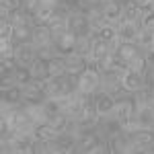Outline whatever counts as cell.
Instances as JSON below:
<instances>
[{"instance_id": "83f0119b", "label": "cell", "mask_w": 154, "mask_h": 154, "mask_svg": "<svg viewBox=\"0 0 154 154\" xmlns=\"http://www.w3.org/2000/svg\"><path fill=\"white\" fill-rule=\"evenodd\" d=\"M97 35L101 37L103 41H111L113 37L117 35V27H115V25H109V23H105L103 27H101V29H99V31H97Z\"/></svg>"}, {"instance_id": "836d02e7", "label": "cell", "mask_w": 154, "mask_h": 154, "mask_svg": "<svg viewBox=\"0 0 154 154\" xmlns=\"http://www.w3.org/2000/svg\"><path fill=\"white\" fill-rule=\"evenodd\" d=\"M2 6L11 8V11H17V8H23V0H0Z\"/></svg>"}, {"instance_id": "7a4b0ae2", "label": "cell", "mask_w": 154, "mask_h": 154, "mask_svg": "<svg viewBox=\"0 0 154 154\" xmlns=\"http://www.w3.org/2000/svg\"><path fill=\"white\" fill-rule=\"evenodd\" d=\"M48 99L45 80H29L23 84V105H37Z\"/></svg>"}, {"instance_id": "8992f818", "label": "cell", "mask_w": 154, "mask_h": 154, "mask_svg": "<svg viewBox=\"0 0 154 154\" xmlns=\"http://www.w3.org/2000/svg\"><path fill=\"white\" fill-rule=\"evenodd\" d=\"M138 33H140V23H136V21L123 19V21L117 25V35L121 37V41L136 43V41H138Z\"/></svg>"}, {"instance_id": "b9f144b4", "label": "cell", "mask_w": 154, "mask_h": 154, "mask_svg": "<svg viewBox=\"0 0 154 154\" xmlns=\"http://www.w3.org/2000/svg\"><path fill=\"white\" fill-rule=\"evenodd\" d=\"M152 105H154V86H152Z\"/></svg>"}, {"instance_id": "e0dca14e", "label": "cell", "mask_w": 154, "mask_h": 154, "mask_svg": "<svg viewBox=\"0 0 154 154\" xmlns=\"http://www.w3.org/2000/svg\"><path fill=\"white\" fill-rule=\"evenodd\" d=\"M140 51H142V49L138 48L136 43H128V41H123V43L119 45V49H117V54H115V56H117L123 64H128V62H131V60L136 58Z\"/></svg>"}, {"instance_id": "3957f363", "label": "cell", "mask_w": 154, "mask_h": 154, "mask_svg": "<svg viewBox=\"0 0 154 154\" xmlns=\"http://www.w3.org/2000/svg\"><path fill=\"white\" fill-rule=\"evenodd\" d=\"M115 103H117V99L113 93H109L107 88H99L95 93V107H97V113H99V117H103V115H109V113H113V109H115Z\"/></svg>"}, {"instance_id": "d4e9b609", "label": "cell", "mask_w": 154, "mask_h": 154, "mask_svg": "<svg viewBox=\"0 0 154 154\" xmlns=\"http://www.w3.org/2000/svg\"><path fill=\"white\" fill-rule=\"evenodd\" d=\"M58 49L56 45H45V48H37V60H41V62H51L54 58H58Z\"/></svg>"}, {"instance_id": "f546056e", "label": "cell", "mask_w": 154, "mask_h": 154, "mask_svg": "<svg viewBox=\"0 0 154 154\" xmlns=\"http://www.w3.org/2000/svg\"><path fill=\"white\" fill-rule=\"evenodd\" d=\"M31 80V74H29V68H17V72H14V82L19 84V86H23V84H27Z\"/></svg>"}, {"instance_id": "e575fe53", "label": "cell", "mask_w": 154, "mask_h": 154, "mask_svg": "<svg viewBox=\"0 0 154 154\" xmlns=\"http://www.w3.org/2000/svg\"><path fill=\"white\" fill-rule=\"evenodd\" d=\"M142 56H144V62H146V66H154V48L142 49Z\"/></svg>"}, {"instance_id": "7402d4cb", "label": "cell", "mask_w": 154, "mask_h": 154, "mask_svg": "<svg viewBox=\"0 0 154 154\" xmlns=\"http://www.w3.org/2000/svg\"><path fill=\"white\" fill-rule=\"evenodd\" d=\"M48 72H49V78L64 76L66 74V60H64V56H58L51 62H48Z\"/></svg>"}, {"instance_id": "60d3db41", "label": "cell", "mask_w": 154, "mask_h": 154, "mask_svg": "<svg viewBox=\"0 0 154 154\" xmlns=\"http://www.w3.org/2000/svg\"><path fill=\"white\" fill-rule=\"evenodd\" d=\"M101 2H103V4H105V2H115V0H101Z\"/></svg>"}, {"instance_id": "4dcf8cb0", "label": "cell", "mask_w": 154, "mask_h": 154, "mask_svg": "<svg viewBox=\"0 0 154 154\" xmlns=\"http://www.w3.org/2000/svg\"><path fill=\"white\" fill-rule=\"evenodd\" d=\"M12 37H14V27L8 21H0V39L12 41Z\"/></svg>"}, {"instance_id": "484cf974", "label": "cell", "mask_w": 154, "mask_h": 154, "mask_svg": "<svg viewBox=\"0 0 154 154\" xmlns=\"http://www.w3.org/2000/svg\"><path fill=\"white\" fill-rule=\"evenodd\" d=\"M43 109H45L48 117L56 115V113H62V105H60V99H58V97H48V99L43 101Z\"/></svg>"}, {"instance_id": "f1b7e54d", "label": "cell", "mask_w": 154, "mask_h": 154, "mask_svg": "<svg viewBox=\"0 0 154 154\" xmlns=\"http://www.w3.org/2000/svg\"><path fill=\"white\" fill-rule=\"evenodd\" d=\"M14 48H17L14 41L0 39V58H14Z\"/></svg>"}, {"instance_id": "7bdbcfd3", "label": "cell", "mask_w": 154, "mask_h": 154, "mask_svg": "<svg viewBox=\"0 0 154 154\" xmlns=\"http://www.w3.org/2000/svg\"><path fill=\"white\" fill-rule=\"evenodd\" d=\"M66 2H70V4H74V2H76V0H66Z\"/></svg>"}, {"instance_id": "d6986e66", "label": "cell", "mask_w": 154, "mask_h": 154, "mask_svg": "<svg viewBox=\"0 0 154 154\" xmlns=\"http://www.w3.org/2000/svg\"><path fill=\"white\" fill-rule=\"evenodd\" d=\"M29 74H31V80H48L49 78L48 64L41 62V60H35V62L29 66Z\"/></svg>"}, {"instance_id": "8d00e7d4", "label": "cell", "mask_w": 154, "mask_h": 154, "mask_svg": "<svg viewBox=\"0 0 154 154\" xmlns=\"http://www.w3.org/2000/svg\"><path fill=\"white\" fill-rule=\"evenodd\" d=\"M142 27L146 29V31H150V33L154 35V14H148V17H144Z\"/></svg>"}, {"instance_id": "1f68e13d", "label": "cell", "mask_w": 154, "mask_h": 154, "mask_svg": "<svg viewBox=\"0 0 154 154\" xmlns=\"http://www.w3.org/2000/svg\"><path fill=\"white\" fill-rule=\"evenodd\" d=\"M88 154H111V152H109V142L101 138V140L91 148V152H88Z\"/></svg>"}, {"instance_id": "30bf717a", "label": "cell", "mask_w": 154, "mask_h": 154, "mask_svg": "<svg viewBox=\"0 0 154 154\" xmlns=\"http://www.w3.org/2000/svg\"><path fill=\"white\" fill-rule=\"evenodd\" d=\"M64 60H66V74H76V76H78V74H82V72L88 68L86 58L80 56V54H76V51L64 56Z\"/></svg>"}, {"instance_id": "9c48e42d", "label": "cell", "mask_w": 154, "mask_h": 154, "mask_svg": "<svg viewBox=\"0 0 154 154\" xmlns=\"http://www.w3.org/2000/svg\"><path fill=\"white\" fill-rule=\"evenodd\" d=\"M99 134L95 130H88V131H80L78 134V140H76V154H88L91 148L99 142Z\"/></svg>"}, {"instance_id": "4fadbf2b", "label": "cell", "mask_w": 154, "mask_h": 154, "mask_svg": "<svg viewBox=\"0 0 154 154\" xmlns=\"http://www.w3.org/2000/svg\"><path fill=\"white\" fill-rule=\"evenodd\" d=\"M74 43H76V35H74L72 31H66L60 39L54 41V45H56V49H58L60 56H68V54H72V51H74Z\"/></svg>"}, {"instance_id": "d590c367", "label": "cell", "mask_w": 154, "mask_h": 154, "mask_svg": "<svg viewBox=\"0 0 154 154\" xmlns=\"http://www.w3.org/2000/svg\"><path fill=\"white\" fill-rule=\"evenodd\" d=\"M144 82L148 86H154V66H148L144 72Z\"/></svg>"}, {"instance_id": "8fae6325", "label": "cell", "mask_w": 154, "mask_h": 154, "mask_svg": "<svg viewBox=\"0 0 154 154\" xmlns=\"http://www.w3.org/2000/svg\"><path fill=\"white\" fill-rule=\"evenodd\" d=\"M142 86H146L144 74H136V72H131V70L123 72V76H121V88H123V91L136 93V91H140Z\"/></svg>"}, {"instance_id": "9a60e30c", "label": "cell", "mask_w": 154, "mask_h": 154, "mask_svg": "<svg viewBox=\"0 0 154 154\" xmlns=\"http://www.w3.org/2000/svg\"><path fill=\"white\" fill-rule=\"evenodd\" d=\"M33 136H35V140H56L60 136V131L51 125V123H37L33 125Z\"/></svg>"}, {"instance_id": "44dd1931", "label": "cell", "mask_w": 154, "mask_h": 154, "mask_svg": "<svg viewBox=\"0 0 154 154\" xmlns=\"http://www.w3.org/2000/svg\"><path fill=\"white\" fill-rule=\"evenodd\" d=\"M91 45H93V35H76V43H74V51L80 54L84 58L91 56Z\"/></svg>"}, {"instance_id": "52a82bcc", "label": "cell", "mask_w": 154, "mask_h": 154, "mask_svg": "<svg viewBox=\"0 0 154 154\" xmlns=\"http://www.w3.org/2000/svg\"><path fill=\"white\" fill-rule=\"evenodd\" d=\"M101 11H103V17H105V21L109 25H115L117 27L123 21V6H121L119 0H115V2H105Z\"/></svg>"}, {"instance_id": "f35d334b", "label": "cell", "mask_w": 154, "mask_h": 154, "mask_svg": "<svg viewBox=\"0 0 154 154\" xmlns=\"http://www.w3.org/2000/svg\"><path fill=\"white\" fill-rule=\"evenodd\" d=\"M130 2H134L140 8H150V4H152V0H130Z\"/></svg>"}, {"instance_id": "ab89813d", "label": "cell", "mask_w": 154, "mask_h": 154, "mask_svg": "<svg viewBox=\"0 0 154 154\" xmlns=\"http://www.w3.org/2000/svg\"><path fill=\"white\" fill-rule=\"evenodd\" d=\"M150 11H152V14H154V0H152V4H150Z\"/></svg>"}, {"instance_id": "7c38bea8", "label": "cell", "mask_w": 154, "mask_h": 154, "mask_svg": "<svg viewBox=\"0 0 154 154\" xmlns=\"http://www.w3.org/2000/svg\"><path fill=\"white\" fill-rule=\"evenodd\" d=\"M35 48H45V45H54V37H51V29L49 25H37L33 27V41Z\"/></svg>"}, {"instance_id": "74e56055", "label": "cell", "mask_w": 154, "mask_h": 154, "mask_svg": "<svg viewBox=\"0 0 154 154\" xmlns=\"http://www.w3.org/2000/svg\"><path fill=\"white\" fill-rule=\"evenodd\" d=\"M39 6V0H23V8L27 12H35Z\"/></svg>"}, {"instance_id": "5b68a950", "label": "cell", "mask_w": 154, "mask_h": 154, "mask_svg": "<svg viewBox=\"0 0 154 154\" xmlns=\"http://www.w3.org/2000/svg\"><path fill=\"white\" fill-rule=\"evenodd\" d=\"M131 140L142 148L144 154H152V144H154V128H138V130L130 134Z\"/></svg>"}, {"instance_id": "277c9868", "label": "cell", "mask_w": 154, "mask_h": 154, "mask_svg": "<svg viewBox=\"0 0 154 154\" xmlns=\"http://www.w3.org/2000/svg\"><path fill=\"white\" fill-rule=\"evenodd\" d=\"M12 60L17 62V66L29 68L37 60V48L33 43H17V48H14V58Z\"/></svg>"}, {"instance_id": "ac0fdd59", "label": "cell", "mask_w": 154, "mask_h": 154, "mask_svg": "<svg viewBox=\"0 0 154 154\" xmlns=\"http://www.w3.org/2000/svg\"><path fill=\"white\" fill-rule=\"evenodd\" d=\"M136 119L140 128H154V111L152 105H144L140 109H136Z\"/></svg>"}, {"instance_id": "5bb4252c", "label": "cell", "mask_w": 154, "mask_h": 154, "mask_svg": "<svg viewBox=\"0 0 154 154\" xmlns=\"http://www.w3.org/2000/svg\"><path fill=\"white\" fill-rule=\"evenodd\" d=\"M54 6H43V4H39L37 6L35 12H31V17H33V27L37 25H49L54 21Z\"/></svg>"}, {"instance_id": "603a6c76", "label": "cell", "mask_w": 154, "mask_h": 154, "mask_svg": "<svg viewBox=\"0 0 154 154\" xmlns=\"http://www.w3.org/2000/svg\"><path fill=\"white\" fill-rule=\"evenodd\" d=\"M14 43H31L33 41V27L25 25V27H14Z\"/></svg>"}, {"instance_id": "cb8c5ba5", "label": "cell", "mask_w": 154, "mask_h": 154, "mask_svg": "<svg viewBox=\"0 0 154 154\" xmlns=\"http://www.w3.org/2000/svg\"><path fill=\"white\" fill-rule=\"evenodd\" d=\"M136 45L140 49H148L154 45V35L150 31H146L144 27H140V33H138V41H136Z\"/></svg>"}, {"instance_id": "4316f807", "label": "cell", "mask_w": 154, "mask_h": 154, "mask_svg": "<svg viewBox=\"0 0 154 154\" xmlns=\"http://www.w3.org/2000/svg\"><path fill=\"white\" fill-rule=\"evenodd\" d=\"M146 62H144V56H142V51L136 56V58L131 60V62H128V70H131V72H136V74H144L146 72Z\"/></svg>"}, {"instance_id": "2e32d148", "label": "cell", "mask_w": 154, "mask_h": 154, "mask_svg": "<svg viewBox=\"0 0 154 154\" xmlns=\"http://www.w3.org/2000/svg\"><path fill=\"white\" fill-rule=\"evenodd\" d=\"M121 6H123V19H128V21H136V23H140V27H142L144 8L136 6V4H134V2H130V0L121 2Z\"/></svg>"}, {"instance_id": "ffe728a7", "label": "cell", "mask_w": 154, "mask_h": 154, "mask_svg": "<svg viewBox=\"0 0 154 154\" xmlns=\"http://www.w3.org/2000/svg\"><path fill=\"white\" fill-rule=\"evenodd\" d=\"M17 68L19 66L12 58H0V76H2V80H14Z\"/></svg>"}, {"instance_id": "6da1fadb", "label": "cell", "mask_w": 154, "mask_h": 154, "mask_svg": "<svg viewBox=\"0 0 154 154\" xmlns=\"http://www.w3.org/2000/svg\"><path fill=\"white\" fill-rule=\"evenodd\" d=\"M103 86V76L97 66H88L82 74H78V91L82 95H95Z\"/></svg>"}, {"instance_id": "ee69618b", "label": "cell", "mask_w": 154, "mask_h": 154, "mask_svg": "<svg viewBox=\"0 0 154 154\" xmlns=\"http://www.w3.org/2000/svg\"><path fill=\"white\" fill-rule=\"evenodd\" d=\"M152 48H154V45H152Z\"/></svg>"}, {"instance_id": "d6a6232c", "label": "cell", "mask_w": 154, "mask_h": 154, "mask_svg": "<svg viewBox=\"0 0 154 154\" xmlns=\"http://www.w3.org/2000/svg\"><path fill=\"white\" fill-rule=\"evenodd\" d=\"M123 41H121V37L119 35H115L111 41H107V49L111 51V54H117V49H119V45H121Z\"/></svg>"}, {"instance_id": "ba28073f", "label": "cell", "mask_w": 154, "mask_h": 154, "mask_svg": "<svg viewBox=\"0 0 154 154\" xmlns=\"http://www.w3.org/2000/svg\"><path fill=\"white\" fill-rule=\"evenodd\" d=\"M68 31H72L74 35H88L91 33V27H88V19L82 12H72L70 19H68Z\"/></svg>"}]
</instances>
